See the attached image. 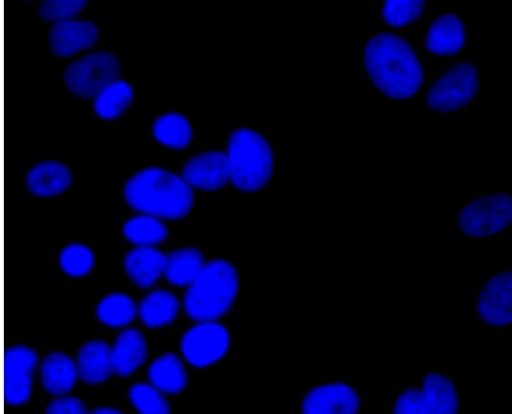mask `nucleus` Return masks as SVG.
I'll use <instances>...</instances> for the list:
<instances>
[{
  "instance_id": "nucleus-1",
  "label": "nucleus",
  "mask_w": 512,
  "mask_h": 414,
  "mask_svg": "<svg viewBox=\"0 0 512 414\" xmlns=\"http://www.w3.org/2000/svg\"><path fill=\"white\" fill-rule=\"evenodd\" d=\"M364 64L377 89L394 99L413 96L423 81L416 53L403 38L393 34H378L368 41Z\"/></svg>"
},
{
  "instance_id": "nucleus-2",
  "label": "nucleus",
  "mask_w": 512,
  "mask_h": 414,
  "mask_svg": "<svg viewBox=\"0 0 512 414\" xmlns=\"http://www.w3.org/2000/svg\"><path fill=\"white\" fill-rule=\"evenodd\" d=\"M126 202L140 214L161 220H178L190 212L193 189L182 176L159 167L134 174L124 186Z\"/></svg>"
},
{
  "instance_id": "nucleus-3",
  "label": "nucleus",
  "mask_w": 512,
  "mask_h": 414,
  "mask_svg": "<svg viewBox=\"0 0 512 414\" xmlns=\"http://www.w3.org/2000/svg\"><path fill=\"white\" fill-rule=\"evenodd\" d=\"M239 288L236 268L223 259L206 262L187 287L184 309L196 322L217 321L233 304Z\"/></svg>"
},
{
  "instance_id": "nucleus-4",
  "label": "nucleus",
  "mask_w": 512,
  "mask_h": 414,
  "mask_svg": "<svg viewBox=\"0 0 512 414\" xmlns=\"http://www.w3.org/2000/svg\"><path fill=\"white\" fill-rule=\"evenodd\" d=\"M230 182L243 192L262 189L270 180L274 159L267 140L248 128L234 130L228 140Z\"/></svg>"
},
{
  "instance_id": "nucleus-5",
  "label": "nucleus",
  "mask_w": 512,
  "mask_h": 414,
  "mask_svg": "<svg viewBox=\"0 0 512 414\" xmlns=\"http://www.w3.org/2000/svg\"><path fill=\"white\" fill-rule=\"evenodd\" d=\"M118 58L105 51L87 54L72 62L64 72L67 89L81 99H94L103 89L119 79Z\"/></svg>"
},
{
  "instance_id": "nucleus-6",
  "label": "nucleus",
  "mask_w": 512,
  "mask_h": 414,
  "mask_svg": "<svg viewBox=\"0 0 512 414\" xmlns=\"http://www.w3.org/2000/svg\"><path fill=\"white\" fill-rule=\"evenodd\" d=\"M512 219V200L505 193L477 198L459 215L461 230L473 237H485L506 228Z\"/></svg>"
},
{
  "instance_id": "nucleus-7",
  "label": "nucleus",
  "mask_w": 512,
  "mask_h": 414,
  "mask_svg": "<svg viewBox=\"0 0 512 414\" xmlns=\"http://www.w3.org/2000/svg\"><path fill=\"white\" fill-rule=\"evenodd\" d=\"M479 87L474 66L459 63L448 69L431 86L427 94L428 106L439 112H452L466 105Z\"/></svg>"
},
{
  "instance_id": "nucleus-8",
  "label": "nucleus",
  "mask_w": 512,
  "mask_h": 414,
  "mask_svg": "<svg viewBox=\"0 0 512 414\" xmlns=\"http://www.w3.org/2000/svg\"><path fill=\"white\" fill-rule=\"evenodd\" d=\"M227 329L217 321L197 322L181 340L185 359L195 367H206L220 360L229 348Z\"/></svg>"
},
{
  "instance_id": "nucleus-9",
  "label": "nucleus",
  "mask_w": 512,
  "mask_h": 414,
  "mask_svg": "<svg viewBox=\"0 0 512 414\" xmlns=\"http://www.w3.org/2000/svg\"><path fill=\"white\" fill-rule=\"evenodd\" d=\"M3 359L4 401L11 406L22 405L32 392L38 355L30 347L15 345L5 350Z\"/></svg>"
},
{
  "instance_id": "nucleus-10",
  "label": "nucleus",
  "mask_w": 512,
  "mask_h": 414,
  "mask_svg": "<svg viewBox=\"0 0 512 414\" xmlns=\"http://www.w3.org/2000/svg\"><path fill=\"white\" fill-rule=\"evenodd\" d=\"M182 178L192 188L215 191L230 182L226 152L212 150L195 155L183 166Z\"/></svg>"
},
{
  "instance_id": "nucleus-11",
  "label": "nucleus",
  "mask_w": 512,
  "mask_h": 414,
  "mask_svg": "<svg viewBox=\"0 0 512 414\" xmlns=\"http://www.w3.org/2000/svg\"><path fill=\"white\" fill-rule=\"evenodd\" d=\"M99 36V29L89 20H66L52 25L48 43L52 53L67 58L92 48Z\"/></svg>"
},
{
  "instance_id": "nucleus-12",
  "label": "nucleus",
  "mask_w": 512,
  "mask_h": 414,
  "mask_svg": "<svg viewBox=\"0 0 512 414\" xmlns=\"http://www.w3.org/2000/svg\"><path fill=\"white\" fill-rule=\"evenodd\" d=\"M479 316L488 324L505 325L512 320V274L503 271L483 287L477 302Z\"/></svg>"
},
{
  "instance_id": "nucleus-13",
  "label": "nucleus",
  "mask_w": 512,
  "mask_h": 414,
  "mask_svg": "<svg viewBox=\"0 0 512 414\" xmlns=\"http://www.w3.org/2000/svg\"><path fill=\"white\" fill-rule=\"evenodd\" d=\"M359 407L356 392L344 383H331L312 389L304 398L306 414H353Z\"/></svg>"
},
{
  "instance_id": "nucleus-14",
  "label": "nucleus",
  "mask_w": 512,
  "mask_h": 414,
  "mask_svg": "<svg viewBox=\"0 0 512 414\" xmlns=\"http://www.w3.org/2000/svg\"><path fill=\"white\" fill-rule=\"evenodd\" d=\"M72 183V173L62 162L46 160L32 166L26 175L30 193L48 198L64 193Z\"/></svg>"
},
{
  "instance_id": "nucleus-15",
  "label": "nucleus",
  "mask_w": 512,
  "mask_h": 414,
  "mask_svg": "<svg viewBox=\"0 0 512 414\" xmlns=\"http://www.w3.org/2000/svg\"><path fill=\"white\" fill-rule=\"evenodd\" d=\"M166 254L156 247H135L124 257L123 266L139 288H150L164 273Z\"/></svg>"
},
{
  "instance_id": "nucleus-16",
  "label": "nucleus",
  "mask_w": 512,
  "mask_h": 414,
  "mask_svg": "<svg viewBox=\"0 0 512 414\" xmlns=\"http://www.w3.org/2000/svg\"><path fill=\"white\" fill-rule=\"evenodd\" d=\"M80 379L89 385L103 383L114 373L111 346L103 340L83 344L77 354Z\"/></svg>"
},
{
  "instance_id": "nucleus-17",
  "label": "nucleus",
  "mask_w": 512,
  "mask_h": 414,
  "mask_svg": "<svg viewBox=\"0 0 512 414\" xmlns=\"http://www.w3.org/2000/svg\"><path fill=\"white\" fill-rule=\"evenodd\" d=\"M76 362L67 354L54 351L47 354L40 365V378L45 391L54 396L70 392L78 379Z\"/></svg>"
},
{
  "instance_id": "nucleus-18",
  "label": "nucleus",
  "mask_w": 512,
  "mask_h": 414,
  "mask_svg": "<svg viewBox=\"0 0 512 414\" xmlns=\"http://www.w3.org/2000/svg\"><path fill=\"white\" fill-rule=\"evenodd\" d=\"M114 373L127 377L137 370L147 356V343L143 333L134 328L124 329L111 347Z\"/></svg>"
},
{
  "instance_id": "nucleus-19",
  "label": "nucleus",
  "mask_w": 512,
  "mask_h": 414,
  "mask_svg": "<svg viewBox=\"0 0 512 414\" xmlns=\"http://www.w3.org/2000/svg\"><path fill=\"white\" fill-rule=\"evenodd\" d=\"M465 43V28L455 14H444L430 25L425 38V47L435 55H453Z\"/></svg>"
},
{
  "instance_id": "nucleus-20",
  "label": "nucleus",
  "mask_w": 512,
  "mask_h": 414,
  "mask_svg": "<svg viewBox=\"0 0 512 414\" xmlns=\"http://www.w3.org/2000/svg\"><path fill=\"white\" fill-rule=\"evenodd\" d=\"M205 264V258L198 248H178L166 254L163 276L173 285L188 287Z\"/></svg>"
},
{
  "instance_id": "nucleus-21",
  "label": "nucleus",
  "mask_w": 512,
  "mask_h": 414,
  "mask_svg": "<svg viewBox=\"0 0 512 414\" xmlns=\"http://www.w3.org/2000/svg\"><path fill=\"white\" fill-rule=\"evenodd\" d=\"M420 396L425 414H455L458 399L453 383L445 376L429 373L423 380Z\"/></svg>"
},
{
  "instance_id": "nucleus-22",
  "label": "nucleus",
  "mask_w": 512,
  "mask_h": 414,
  "mask_svg": "<svg viewBox=\"0 0 512 414\" xmlns=\"http://www.w3.org/2000/svg\"><path fill=\"white\" fill-rule=\"evenodd\" d=\"M176 296L163 289L148 293L138 305V316L149 328H160L172 323L179 313Z\"/></svg>"
},
{
  "instance_id": "nucleus-23",
  "label": "nucleus",
  "mask_w": 512,
  "mask_h": 414,
  "mask_svg": "<svg viewBox=\"0 0 512 414\" xmlns=\"http://www.w3.org/2000/svg\"><path fill=\"white\" fill-rule=\"evenodd\" d=\"M150 383L165 394H177L187 384V372L180 358L170 352L157 357L148 370Z\"/></svg>"
},
{
  "instance_id": "nucleus-24",
  "label": "nucleus",
  "mask_w": 512,
  "mask_h": 414,
  "mask_svg": "<svg viewBox=\"0 0 512 414\" xmlns=\"http://www.w3.org/2000/svg\"><path fill=\"white\" fill-rule=\"evenodd\" d=\"M133 97L132 86L124 80L117 79L94 98L93 108L99 118L114 120L127 111Z\"/></svg>"
},
{
  "instance_id": "nucleus-25",
  "label": "nucleus",
  "mask_w": 512,
  "mask_h": 414,
  "mask_svg": "<svg viewBox=\"0 0 512 414\" xmlns=\"http://www.w3.org/2000/svg\"><path fill=\"white\" fill-rule=\"evenodd\" d=\"M152 131L160 144L176 150L186 148L193 137L189 120L176 112H169L158 117L153 124Z\"/></svg>"
},
{
  "instance_id": "nucleus-26",
  "label": "nucleus",
  "mask_w": 512,
  "mask_h": 414,
  "mask_svg": "<svg viewBox=\"0 0 512 414\" xmlns=\"http://www.w3.org/2000/svg\"><path fill=\"white\" fill-rule=\"evenodd\" d=\"M123 235L136 247H156L167 239L168 229L163 220L139 214L126 221Z\"/></svg>"
},
{
  "instance_id": "nucleus-27",
  "label": "nucleus",
  "mask_w": 512,
  "mask_h": 414,
  "mask_svg": "<svg viewBox=\"0 0 512 414\" xmlns=\"http://www.w3.org/2000/svg\"><path fill=\"white\" fill-rule=\"evenodd\" d=\"M138 314V305L124 293H110L96 307L98 320L113 328L130 324Z\"/></svg>"
},
{
  "instance_id": "nucleus-28",
  "label": "nucleus",
  "mask_w": 512,
  "mask_h": 414,
  "mask_svg": "<svg viewBox=\"0 0 512 414\" xmlns=\"http://www.w3.org/2000/svg\"><path fill=\"white\" fill-rule=\"evenodd\" d=\"M129 399L135 408L144 414L170 413V405L165 393L151 383H136L130 387Z\"/></svg>"
},
{
  "instance_id": "nucleus-29",
  "label": "nucleus",
  "mask_w": 512,
  "mask_h": 414,
  "mask_svg": "<svg viewBox=\"0 0 512 414\" xmlns=\"http://www.w3.org/2000/svg\"><path fill=\"white\" fill-rule=\"evenodd\" d=\"M61 270L70 277L86 276L93 268L95 257L92 250L81 243L65 246L59 254Z\"/></svg>"
},
{
  "instance_id": "nucleus-30",
  "label": "nucleus",
  "mask_w": 512,
  "mask_h": 414,
  "mask_svg": "<svg viewBox=\"0 0 512 414\" xmlns=\"http://www.w3.org/2000/svg\"><path fill=\"white\" fill-rule=\"evenodd\" d=\"M425 2L421 0H388L384 2L382 15L393 27H401L419 18Z\"/></svg>"
},
{
  "instance_id": "nucleus-31",
  "label": "nucleus",
  "mask_w": 512,
  "mask_h": 414,
  "mask_svg": "<svg viewBox=\"0 0 512 414\" xmlns=\"http://www.w3.org/2000/svg\"><path fill=\"white\" fill-rule=\"evenodd\" d=\"M87 4L85 0H44L40 3L38 12L43 20L56 23L73 19Z\"/></svg>"
},
{
  "instance_id": "nucleus-32",
  "label": "nucleus",
  "mask_w": 512,
  "mask_h": 414,
  "mask_svg": "<svg viewBox=\"0 0 512 414\" xmlns=\"http://www.w3.org/2000/svg\"><path fill=\"white\" fill-rule=\"evenodd\" d=\"M45 412L49 414H84L87 409L80 398L61 395L47 405Z\"/></svg>"
},
{
  "instance_id": "nucleus-33",
  "label": "nucleus",
  "mask_w": 512,
  "mask_h": 414,
  "mask_svg": "<svg viewBox=\"0 0 512 414\" xmlns=\"http://www.w3.org/2000/svg\"><path fill=\"white\" fill-rule=\"evenodd\" d=\"M396 414H425L420 390L407 389L397 399L394 405Z\"/></svg>"
},
{
  "instance_id": "nucleus-34",
  "label": "nucleus",
  "mask_w": 512,
  "mask_h": 414,
  "mask_svg": "<svg viewBox=\"0 0 512 414\" xmlns=\"http://www.w3.org/2000/svg\"><path fill=\"white\" fill-rule=\"evenodd\" d=\"M91 413H98V414H115V413H121V411L109 407V406H100L91 411Z\"/></svg>"
}]
</instances>
